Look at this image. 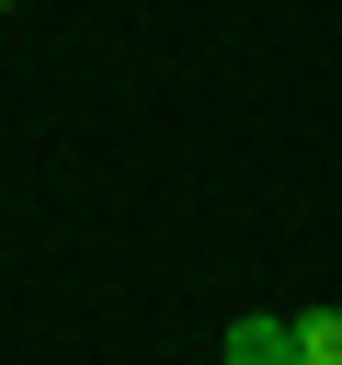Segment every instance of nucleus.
Returning a JSON list of instances; mask_svg holds the SVG:
<instances>
[{
    "label": "nucleus",
    "mask_w": 342,
    "mask_h": 365,
    "mask_svg": "<svg viewBox=\"0 0 342 365\" xmlns=\"http://www.w3.org/2000/svg\"><path fill=\"white\" fill-rule=\"evenodd\" d=\"M217 365H296V331H285V319H239V331L217 342Z\"/></svg>",
    "instance_id": "f257e3e1"
},
{
    "label": "nucleus",
    "mask_w": 342,
    "mask_h": 365,
    "mask_svg": "<svg viewBox=\"0 0 342 365\" xmlns=\"http://www.w3.org/2000/svg\"><path fill=\"white\" fill-rule=\"evenodd\" d=\"M296 365H342V308H296Z\"/></svg>",
    "instance_id": "f03ea898"
},
{
    "label": "nucleus",
    "mask_w": 342,
    "mask_h": 365,
    "mask_svg": "<svg viewBox=\"0 0 342 365\" xmlns=\"http://www.w3.org/2000/svg\"><path fill=\"white\" fill-rule=\"evenodd\" d=\"M0 11H11V0H0Z\"/></svg>",
    "instance_id": "7ed1b4c3"
}]
</instances>
